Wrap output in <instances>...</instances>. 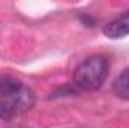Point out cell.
I'll list each match as a JSON object with an SVG mask.
<instances>
[{
	"mask_svg": "<svg viewBox=\"0 0 129 128\" xmlns=\"http://www.w3.org/2000/svg\"><path fill=\"white\" fill-rule=\"evenodd\" d=\"M110 71L108 59L102 54H93L84 59L74 71L72 86L75 91H98L107 80Z\"/></svg>",
	"mask_w": 129,
	"mask_h": 128,
	"instance_id": "obj_1",
	"label": "cell"
},
{
	"mask_svg": "<svg viewBox=\"0 0 129 128\" xmlns=\"http://www.w3.org/2000/svg\"><path fill=\"white\" fill-rule=\"evenodd\" d=\"M35 94L32 89L23 86L20 91L11 94L8 96H0V118L2 119H12L20 116L35 105Z\"/></svg>",
	"mask_w": 129,
	"mask_h": 128,
	"instance_id": "obj_2",
	"label": "cell"
},
{
	"mask_svg": "<svg viewBox=\"0 0 129 128\" xmlns=\"http://www.w3.org/2000/svg\"><path fill=\"white\" fill-rule=\"evenodd\" d=\"M104 35L110 39H120L129 35V9L123 11L122 14H119L116 18L110 20L104 29Z\"/></svg>",
	"mask_w": 129,
	"mask_h": 128,
	"instance_id": "obj_3",
	"label": "cell"
},
{
	"mask_svg": "<svg viewBox=\"0 0 129 128\" xmlns=\"http://www.w3.org/2000/svg\"><path fill=\"white\" fill-rule=\"evenodd\" d=\"M111 91H113V94L117 98L129 101V68L123 69L116 77V80L113 81Z\"/></svg>",
	"mask_w": 129,
	"mask_h": 128,
	"instance_id": "obj_4",
	"label": "cell"
},
{
	"mask_svg": "<svg viewBox=\"0 0 129 128\" xmlns=\"http://www.w3.org/2000/svg\"><path fill=\"white\" fill-rule=\"evenodd\" d=\"M24 84L14 77L9 75H0V96H8L17 91H20Z\"/></svg>",
	"mask_w": 129,
	"mask_h": 128,
	"instance_id": "obj_5",
	"label": "cell"
}]
</instances>
